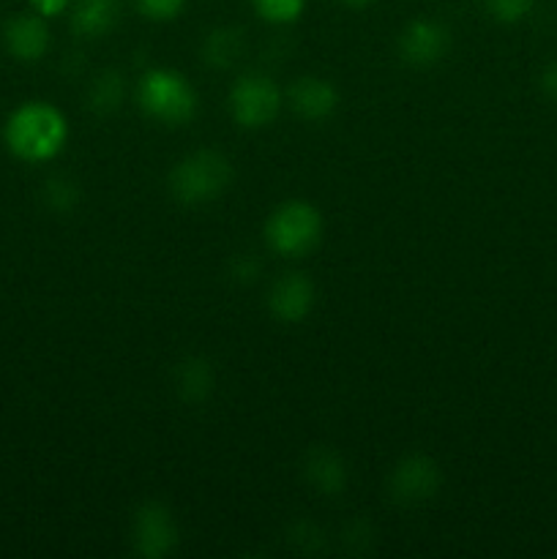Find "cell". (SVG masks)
Instances as JSON below:
<instances>
[{
	"instance_id": "obj_17",
	"label": "cell",
	"mask_w": 557,
	"mask_h": 559,
	"mask_svg": "<svg viewBox=\"0 0 557 559\" xmlns=\"http://www.w3.org/2000/svg\"><path fill=\"white\" fill-rule=\"evenodd\" d=\"M257 14L273 25H289L304 14L306 0H251Z\"/></svg>"
},
{
	"instance_id": "obj_5",
	"label": "cell",
	"mask_w": 557,
	"mask_h": 559,
	"mask_svg": "<svg viewBox=\"0 0 557 559\" xmlns=\"http://www.w3.org/2000/svg\"><path fill=\"white\" fill-rule=\"evenodd\" d=\"M282 109L276 82L262 74H244L229 87V115L240 129H262Z\"/></svg>"
},
{
	"instance_id": "obj_20",
	"label": "cell",
	"mask_w": 557,
	"mask_h": 559,
	"mask_svg": "<svg viewBox=\"0 0 557 559\" xmlns=\"http://www.w3.org/2000/svg\"><path fill=\"white\" fill-rule=\"evenodd\" d=\"M142 16L153 22H169L183 11L186 0H134Z\"/></svg>"
},
{
	"instance_id": "obj_21",
	"label": "cell",
	"mask_w": 557,
	"mask_h": 559,
	"mask_svg": "<svg viewBox=\"0 0 557 559\" xmlns=\"http://www.w3.org/2000/svg\"><path fill=\"white\" fill-rule=\"evenodd\" d=\"M541 93H544L549 102L557 104V58L549 60V63L544 66V71H541Z\"/></svg>"
},
{
	"instance_id": "obj_9",
	"label": "cell",
	"mask_w": 557,
	"mask_h": 559,
	"mask_svg": "<svg viewBox=\"0 0 557 559\" xmlns=\"http://www.w3.org/2000/svg\"><path fill=\"white\" fill-rule=\"evenodd\" d=\"M49 27L42 14H14L3 25V44L20 63H38L49 49Z\"/></svg>"
},
{
	"instance_id": "obj_13",
	"label": "cell",
	"mask_w": 557,
	"mask_h": 559,
	"mask_svg": "<svg viewBox=\"0 0 557 559\" xmlns=\"http://www.w3.org/2000/svg\"><path fill=\"white\" fill-rule=\"evenodd\" d=\"M120 0H76L71 11V31L82 38H102L118 25Z\"/></svg>"
},
{
	"instance_id": "obj_24",
	"label": "cell",
	"mask_w": 557,
	"mask_h": 559,
	"mask_svg": "<svg viewBox=\"0 0 557 559\" xmlns=\"http://www.w3.org/2000/svg\"><path fill=\"white\" fill-rule=\"evenodd\" d=\"M339 3H347V5H369L375 0H339Z\"/></svg>"
},
{
	"instance_id": "obj_3",
	"label": "cell",
	"mask_w": 557,
	"mask_h": 559,
	"mask_svg": "<svg viewBox=\"0 0 557 559\" xmlns=\"http://www.w3.org/2000/svg\"><path fill=\"white\" fill-rule=\"evenodd\" d=\"M233 164L218 151H197L180 158L169 175V191L183 205H202L227 191Z\"/></svg>"
},
{
	"instance_id": "obj_8",
	"label": "cell",
	"mask_w": 557,
	"mask_h": 559,
	"mask_svg": "<svg viewBox=\"0 0 557 559\" xmlns=\"http://www.w3.org/2000/svg\"><path fill=\"white\" fill-rule=\"evenodd\" d=\"M451 36L435 20H415L399 36V58L413 69H429L446 58Z\"/></svg>"
},
{
	"instance_id": "obj_22",
	"label": "cell",
	"mask_w": 557,
	"mask_h": 559,
	"mask_svg": "<svg viewBox=\"0 0 557 559\" xmlns=\"http://www.w3.org/2000/svg\"><path fill=\"white\" fill-rule=\"evenodd\" d=\"M69 3H71V0H31L33 11H36V14H42L44 20L63 14V11L69 9Z\"/></svg>"
},
{
	"instance_id": "obj_6",
	"label": "cell",
	"mask_w": 557,
	"mask_h": 559,
	"mask_svg": "<svg viewBox=\"0 0 557 559\" xmlns=\"http://www.w3.org/2000/svg\"><path fill=\"white\" fill-rule=\"evenodd\" d=\"M131 544L145 559H162L173 555L178 546V524L162 502H142L131 524Z\"/></svg>"
},
{
	"instance_id": "obj_15",
	"label": "cell",
	"mask_w": 557,
	"mask_h": 559,
	"mask_svg": "<svg viewBox=\"0 0 557 559\" xmlns=\"http://www.w3.org/2000/svg\"><path fill=\"white\" fill-rule=\"evenodd\" d=\"M244 33L233 25H224L205 36V41H202V60H205V66H211V69H229V66H235L244 58Z\"/></svg>"
},
{
	"instance_id": "obj_23",
	"label": "cell",
	"mask_w": 557,
	"mask_h": 559,
	"mask_svg": "<svg viewBox=\"0 0 557 559\" xmlns=\"http://www.w3.org/2000/svg\"><path fill=\"white\" fill-rule=\"evenodd\" d=\"M233 271H235V278H238V282L249 284L251 278L260 276V262L249 260V257H238V260H235Z\"/></svg>"
},
{
	"instance_id": "obj_11",
	"label": "cell",
	"mask_w": 557,
	"mask_h": 559,
	"mask_svg": "<svg viewBox=\"0 0 557 559\" xmlns=\"http://www.w3.org/2000/svg\"><path fill=\"white\" fill-rule=\"evenodd\" d=\"M287 102L293 112L304 120H325L336 112L339 107V93L336 87L320 76H300L289 85Z\"/></svg>"
},
{
	"instance_id": "obj_1",
	"label": "cell",
	"mask_w": 557,
	"mask_h": 559,
	"mask_svg": "<svg viewBox=\"0 0 557 559\" xmlns=\"http://www.w3.org/2000/svg\"><path fill=\"white\" fill-rule=\"evenodd\" d=\"M69 140V123L58 107L47 102H27L9 115L3 142L11 156L27 164L52 162Z\"/></svg>"
},
{
	"instance_id": "obj_4",
	"label": "cell",
	"mask_w": 557,
	"mask_h": 559,
	"mask_svg": "<svg viewBox=\"0 0 557 559\" xmlns=\"http://www.w3.org/2000/svg\"><path fill=\"white\" fill-rule=\"evenodd\" d=\"M322 216L309 202H284L271 213L265 224V240L276 254L304 257L320 243Z\"/></svg>"
},
{
	"instance_id": "obj_7",
	"label": "cell",
	"mask_w": 557,
	"mask_h": 559,
	"mask_svg": "<svg viewBox=\"0 0 557 559\" xmlns=\"http://www.w3.org/2000/svg\"><path fill=\"white\" fill-rule=\"evenodd\" d=\"M440 484L442 475L435 459L415 453V456L402 459L393 467L391 478H388V491H391V500L399 502V506H420V502H429L437 495Z\"/></svg>"
},
{
	"instance_id": "obj_18",
	"label": "cell",
	"mask_w": 557,
	"mask_h": 559,
	"mask_svg": "<svg viewBox=\"0 0 557 559\" xmlns=\"http://www.w3.org/2000/svg\"><path fill=\"white\" fill-rule=\"evenodd\" d=\"M44 200L52 211H71L80 202V189L69 178H52L44 186Z\"/></svg>"
},
{
	"instance_id": "obj_14",
	"label": "cell",
	"mask_w": 557,
	"mask_h": 559,
	"mask_svg": "<svg viewBox=\"0 0 557 559\" xmlns=\"http://www.w3.org/2000/svg\"><path fill=\"white\" fill-rule=\"evenodd\" d=\"M173 388L183 402L189 404L205 402V399L213 393V388H216V371H213L211 360L197 358V355L180 360V364L175 366Z\"/></svg>"
},
{
	"instance_id": "obj_12",
	"label": "cell",
	"mask_w": 557,
	"mask_h": 559,
	"mask_svg": "<svg viewBox=\"0 0 557 559\" xmlns=\"http://www.w3.org/2000/svg\"><path fill=\"white\" fill-rule=\"evenodd\" d=\"M304 480L322 497H339L347 489V464L333 448H311L304 456Z\"/></svg>"
},
{
	"instance_id": "obj_10",
	"label": "cell",
	"mask_w": 557,
	"mask_h": 559,
	"mask_svg": "<svg viewBox=\"0 0 557 559\" xmlns=\"http://www.w3.org/2000/svg\"><path fill=\"white\" fill-rule=\"evenodd\" d=\"M311 306H315V284L304 273H287L276 278L268 293V309L278 322H287V325L306 320Z\"/></svg>"
},
{
	"instance_id": "obj_2",
	"label": "cell",
	"mask_w": 557,
	"mask_h": 559,
	"mask_svg": "<svg viewBox=\"0 0 557 559\" xmlns=\"http://www.w3.org/2000/svg\"><path fill=\"white\" fill-rule=\"evenodd\" d=\"M137 102L147 118L167 126H183L197 115V91L173 69H151L137 85Z\"/></svg>"
},
{
	"instance_id": "obj_16",
	"label": "cell",
	"mask_w": 557,
	"mask_h": 559,
	"mask_svg": "<svg viewBox=\"0 0 557 559\" xmlns=\"http://www.w3.org/2000/svg\"><path fill=\"white\" fill-rule=\"evenodd\" d=\"M123 98H126L123 74L115 69H107L93 80L91 91H87V107H91L96 115H112L118 112Z\"/></svg>"
},
{
	"instance_id": "obj_19",
	"label": "cell",
	"mask_w": 557,
	"mask_h": 559,
	"mask_svg": "<svg viewBox=\"0 0 557 559\" xmlns=\"http://www.w3.org/2000/svg\"><path fill=\"white\" fill-rule=\"evenodd\" d=\"M535 0H486V11L495 16L502 25H513V22H522L524 16L533 11Z\"/></svg>"
}]
</instances>
